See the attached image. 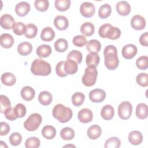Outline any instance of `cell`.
<instances>
[{
	"label": "cell",
	"instance_id": "6da1fadb",
	"mask_svg": "<svg viewBox=\"0 0 148 148\" xmlns=\"http://www.w3.org/2000/svg\"><path fill=\"white\" fill-rule=\"evenodd\" d=\"M105 65L109 70H114L117 68L119 60L117 56V50L113 45H108L103 51Z\"/></svg>",
	"mask_w": 148,
	"mask_h": 148
},
{
	"label": "cell",
	"instance_id": "7a4b0ae2",
	"mask_svg": "<svg viewBox=\"0 0 148 148\" xmlns=\"http://www.w3.org/2000/svg\"><path fill=\"white\" fill-rule=\"evenodd\" d=\"M52 114L58 121L62 123H65L71 119L73 112L71 108L66 107L62 104L58 103L55 105L53 108Z\"/></svg>",
	"mask_w": 148,
	"mask_h": 148
},
{
	"label": "cell",
	"instance_id": "3957f363",
	"mask_svg": "<svg viewBox=\"0 0 148 148\" xmlns=\"http://www.w3.org/2000/svg\"><path fill=\"white\" fill-rule=\"evenodd\" d=\"M31 71L34 75L48 76L51 71L49 63L42 59H35L32 63Z\"/></svg>",
	"mask_w": 148,
	"mask_h": 148
},
{
	"label": "cell",
	"instance_id": "277c9868",
	"mask_svg": "<svg viewBox=\"0 0 148 148\" xmlns=\"http://www.w3.org/2000/svg\"><path fill=\"white\" fill-rule=\"evenodd\" d=\"M97 75L98 71L96 67L87 66L82 79L83 84L87 87L92 86L96 82Z\"/></svg>",
	"mask_w": 148,
	"mask_h": 148
},
{
	"label": "cell",
	"instance_id": "5b68a950",
	"mask_svg": "<svg viewBox=\"0 0 148 148\" xmlns=\"http://www.w3.org/2000/svg\"><path fill=\"white\" fill-rule=\"evenodd\" d=\"M42 121V117L39 113H34L29 115L24 123L25 129L29 131H34L40 126Z\"/></svg>",
	"mask_w": 148,
	"mask_h": 148
},
{
	"label": "cell",
	"instance_id": "8992f818",
	"mask_svg": "<svg viewBox=\"0 0 148 148\" xmlns=\"http://www.w3.org/2000/svg\"><path fill=\"white\" fill-rule=\"evenodd\" d=\"M132 106L128 101L121 102L118 107V114L122 120L128 119L132 114Z\"/></svg>",
	"mask_w": 148,
	"mask_h": 148
},
{
	"label": "cell",
	"instance_id": "52a82bcc",
	"mask_svg": "<svg viewBox=\"0 0 148 148\" xmlns=\"http://www.w3.org/2000/svg\"><path fill=\"white\" fill-rule=\"evenodd\" d=\"M95 12V8L93 3L90 2H84L80 6V12L82 15L86 18L94 16Z\"/></svg>",
	"mask_w": 148,
	"mask_h": 148
},
{
	"label": "cell",
	"instance_id": "ba28073f",
	"mask_svg": "<svg viewBox=\"0 0 148 148\" xmlns=\"http://www.w3.org/2000/svg\"><path fill=\"white\" fill-rule=\"evenodd\" d=\"M88 96L91 102L94 103H99L105 99L106 92L102 89L95 88L90 91Z\"/></svg>",
	"mask_w": 148,
	"mask_h": 148
},
{
	"label": "cell",
	"instance_id": "9c48e42d",
	"mask_svg": "<svg viewBox=\"0 0 148 148\" xmlns=\"http://www.w3.org/2000/svg\"><path fill=\"white\" fill-rule=\"evenodd\" d=\"M16 22L13 17L9 14H5L1 17L0 18V24L2 28L5 29H13L15 25Z\"/></svg>",
	"mask_w": 148,
	"mask_h": 148
},
{
	"label": "cell",
	"instance_id": "30bf717a",
	"mask_svg": "<svg viewBox=\"0 0 148 148\" xmlns=\"http://www.w3.org/2000/svg\"><path fill=\"white\" fill-rule=\"evenodd\" d=\"M137 47L133 44H128L123 46L121 50L123 57L127 60H130L134 58L137 54Z\"/></svg>",
	"mask_w": 148,
	"mask_h": 148
},
{
	"label": "cell",
	"instance_id": "8fae6325",
	"mask_svg": "<svg viewBox=\"0 0 148 148\" xmlns=\"http://www.w3.org/2000/svg\"><path fill=\"white\" fill-rule=\"evenodd\" d=\"M131 25L136 30L143 29L146 26L145 19L139 14L135 15L131 20Z\"/></svg>",
	"mask_w": 148,
	"mask_h": 148
},
{
	"label": "cell",
	"instance_id": "7c38bea8",
	"mask_svg": "<svg viewBox=\"0 0 148 148\" xmlns=\"http://www.w3.org/2000/svg\"><path fill=\"white\" fill-rule=\"evenodd\" d=\"M77 117L81 123H88L92 120L93 114L90 109L84 108L78 112Z\"/></svg>",
	"mask_w": 148,
	"mask_h": 148
},
{
	"label": "cell",
	"instance_id": "4fadbf2b",
	"mask_svg": "<svg viewBox=\"0 0 148 148\" xmlns=\"http://www.w3.org/2000/svg\"><path fill=\"white\" fill-rule=\"evenodd\" d=\"M116 8L118 14L122 16H128L131 12L130 5L125 1L118 2L116 3Z\"/></svg>",
	"mask_w": 148,
	"mask_h": 148
},
{
	"label": "cell",
	"instance_id": "5bb4252c",
	"mask_svg": "<svg viewBox=\"0 0 148 148\" xmlns=\"http://www.w3.org/2000/svg\"><path fill=\"white\" fill-rule=\"evenodd\" d=\"M54 25L58 30L63 31L68 27L69 21L65 16L59 15L54 18Z\"/></svg>",
	"mask_w": 148,
	"mask_h": 148
},
{
	"label": "cell",
	"instance_id": "9a60e30c",
	"mask_svg": "<svg viewBox=\"0 0 148 148\" xmlns=\"http://www.w3.org/2000/svg\"><path fill=\"white\" fill-rule=\"evenodd\" d=\"M30 10V5L27 2H20L15 6L16 13L20 17L26 16Z\"/></svg>",
	"mask_w": 148,
	"mask_h": 148
},
{
	"label": "cell",
	"instance_id": "2e32d148",
	"mask_svg": "<svg viewBox=\"0 0 148 148\" xmlns=\"http://www.w3.org/2000/svg\"><path fill=\"white\" fill-rule=\"evenodd\" d=\"M65 72L67 75H73L77 72L78 69L77 64L73 60L67 59L64 65Z\"/></svg>",
	"mask_w": 148,
	"mask_h": 148
},
{
	"label": "cell",
	"instance_id": "e0dca14e",
	"mask_svg": "<svg viewBox=\"0 0 148 148\" xmlns=\"http://www.w3.org/2000/svg\"><path fill=\"white\" fill-rule=\"evenodd\" d=\"M14 38L9 34H2L0 38L1 46L5 49L10 48L14 44Z\"/></svg>",
	"mask_w": 148,
	"mask_h": 148
},
{
	"label": "cell",
	"instance_id": "ac0fdd59",
	"mask_svg": "<svg viewBox=\"0 0 148 148\" xmlns=\"http://www.w3.org/2000/svg\"><path fill=\"white\" fill-rule=\"evenodd\" d=\"M143 140V135L138 131H132L128 135V141L133 145H140Z\"/></svg>",
	"mask_w": 148,
	"mask_h": 148
},
{
	"label": "cell",
	"instance_id": "d6986e66",
	"mask_svg": "<svg viewBox=\"0 0 148 148\" xmlns=\"http://www.w3.org/2000/svg\"><path fill=\"white\" fill-rule=\"evenodd\" d=\"M102 133V130L101 127L96 124L92 125L90 126L87 131V134L88 137L91 139H97V138H99Z\"/></svg>",
	"mask_w": 148,
	"mask_h": 148
},
{
	"label": "cell",
	"instance_id": "ffe728a7",
	"mask_svg": "<svg viewBox=\"0 0 148 148\" xmlns=\"http://www.w3.org/2000/svg\"><path fill=\"white\" fill-rule=\"evenodd\" d=\"M22 98L26 101H31L35 97V92L33 88L30 86H25L22 88L20 92Z\"/></svg>",
	"mask_w": 148,
	"mask_h": 148
},
{
	"label": "cell",
	"instance_id": "44dd1931",
	"mask_svg": "<svg viewBox=\"0 0 148 148\" xmlns=\"http://www.w3.org/2000/svg\"><path fill=\"white\" fill-rule=\"evenodd\" d=\"M32 46L28 42H21L17 46V51L21 56H27L32 52Z\"/></svg>",
	"mask_w": 148,
	"mask_h": 148
},
{
	"label": "cell",
	"instance_id": "7402d4cb",
	"mask_svg": "<svg viewBox=\"0 0 148 148\" xmlns=\"http://www.w3.org/2000/svg\"><path fill=\"white\" fill-rule=\"evenodd\" d=\"M100 57L97 53H90L87 55L86 62L87 66L97 67L99 63Z\"/></svg>",
	"mask_w": 148,
	"mask_h": 148
},
{
	"label": "cell",
	"instance_id": "603a6c76",
	"mask_svg": "<svg viewBox=\"0 0 148 148\" xmlns=\"http://www.w3.org/2000/svg\"><path fill=\"white\" fill-rule=\"evenodd\" d=\"M55 37V32L50 27L44 28L40 34V38L42 40L49 42L52 40Z\"/></svg>",
	"mask_w": 148,
	"mask_h": 148
},
{
	"label": "cell",
	"instance_id": "cb8c5ba5",
	"mask_svg": "<svg viewBox=\"0 0 148 148\" xmlns=\"http://www.w3.org/2000/svg\"><path fill=\"white\" fill-rule=\"evenodd\" d=\"M114 114V108L110 105H105L101 111V117L106 120H109L112 119Z\"/></svg>",
	"mask_w": 148,
	"mask_h": 148
},
{
	"label": "cell",
	"instance_id": "d4e9b609",
	"mask_svg": "<svg viewBox=\"0 0 148 148\" xmlns=\"http://www.w3.org/2000/svg\"><path fill=\"white\" fill-rule=\"evenodd\" d=\"M52 52L51 47L48 45H42L39 46L36 50L37 56L40 58L49 57Z\"/></svg>",
	"mask_w": 148,
	"mask_h": 148
},
{
	"label": "cell",
	"instance_id": "484cf974",
	"mask_svg": "<svg viewBox=\"0 0 148 148\" xmlns=\"http://www.w3.org/2000/svg\"><path fill=\"white\" fill-rule=\"evenodd\" d=\"M52 95L49 91H42L38 95V101L39 103L44 106L50 105L52 102Z\"/></svg>",
	"mask_w": 148,
	"mask_h": 148
},
{
	"label": "cell",
	"instance_id": "4316f807",
	"mask_svg": "<svg viewBox=\"0 0 148 148\" xmlns=\"http://www.w3.org/2000/svg\"><path fill=\"white\" fill-rule=\"evenodd\" d=\"M148 115V108L146 104L140 103L136 108V116L139 119H145Z\"/></svg>",
	"mask_w": 148,
	"mask_h": 148
},
{
	"label": "cell",
	"instance_id": "83f0119b",
	"mask_svg": "<svg viewBox=\"0 0 148 148\" xmlns=\"http://www.w3.org/2000/svg\"><path fill=\"white\" fill-rule=\"evenodd\" d=\"M1 80L2 83L6 86H11L15 84L16 79L15 76L10 72H6L1 75Z\"/></svg>",
	"mask_w": 148,
	"mask_h": 148
},
{
	"label": "cell",
	"instance_id": "f1b7e54d",
	"mask_svg": "<svg viewBox=\"0 0 148 148\" xmlns=\"http://www.w3.org/2000/svg\"><path fill=\"white\" fill-rule=\"evenodd\" d=\"M94 31V25L90 22H85L80 27L81 33L87 36H90L93 35Z\"/></svg>",
	"mask_w": 148,
	"mask_h": 148
},
{
	"label": "cell",
	"instance_id": "f546056e",
	"mask_svg": "<svg viewBox=\"0 0 148 148\" xmlns=\"http://www.w3.org/2000/svg\"><path fill=\"white\" fill-rule=\"evenodd\" d=\"M42 134L43 136L47 139H53L56 135V130L53 126L45 125L42 130Z\"/></svg>",
	"mask_w": 148,
	"mask_h": 148
},
{
	"label": "cell",
	"instance_id": "4dcf8cb0",
	"mask_svg": "<svg viewBox=\"0 0 148 148\" xmlns=\"http://www.w3.org/2000/svg\"><path fill=\"white\" fill-rule=\"evenodd\" d=\"M101 48L100 42L96 39H92L87 42L86 49L90 53H98Z\"/></svg>",
	"mask_w": 148,
	"mask_h": 148
},
{
	"label": "cell",
	"instance_id": "1f68e13d",
	"mask_svg": "<svg viewBox=\"0 0 148 148\" xmlns=\"http://www.w3.org/2000/svg\"><path fill=\"white\" fill-rule=\"evenodd\" d=\"M68 47V41L64 38L58 39L54 43V48L57 52L63 53L67 50Z\"/></svg>",
	"mask_w": 148,
	"mask_h": 148
},
{
	"label": "cell",
	"instance_id": "d6a6232c",
	"mask_svg": "<svg viewBox=\"0 0 148 148\" xmlns=\"http://www.w3.org/2000/svg\"><path fill=\"white\" fill-rule=\"evenodd\" d=\"M121 35L120 29L115 27H110L106 32V38H108L111 40H116L119 38Z\"/></svg>",
	"mask_w": 148,
	"mask_h": 148
},
{
	"label": "cell",
	"instance_id": "836d02e7",
	"mask_svg": "<svg viewBox=\"0 0 148 148\" xmlns=\"http://www.w3.org/2000/svg\"><path fill=\"white\" fill-rule=\"evenodd\" d=\"M111 12V6L108 3H105L100 6L98 10V16L101 18H106L107 17L110 16Z\"/></svg>",
	"mask_w": 148,
	"mask_h": 148
},
{
	"label": "cell",
	"instance_id": "e575fe53",
	"mask_svg": "<svg viewBox=\"0 0 148 148\" xmlns=\"http://www.w3.org/2000/svg\"><path fill=\"white\" fill-rule=\"evenodd\" d=\"M72 104L75 106H81L85 99V95L83 93L80 92H75L72 96Z\"/></svg>",
	"mask_w": 148,
	"mask_h": 148
},
{
	"label": "cell",
	"instance_id": "d590c367",
	"mask_svg": "<svg viewBox=\"0 0 148 148\" xmlns=\"http://www.w3.org/2000/svg\"><path fill=\"white\" fill-rule=\"evenodd\" d=\"M56 8L61 12L67 10L71 6L70 0H56L54 2Z\"/></svg>",
	"mask_w": 148,
	"mask_h": 148
},
{
	"label": "cell",
	"instance_id": "8d00e7d4",
	"mask_svg": "<svg viewBox=\"0 0 148 148\" xmlns=\"http://www.w3.org/2000/svg\"><path fill=\"white\" fill-rule=\"evenodd\" d=\"M60 136L64 140H71L75 136V131L70 127H65L61 130L60 132Z\"/></svg>",
	"mask_w": 148,
	"mask_h": 148
},
{
	"label": "cell",
	"instance_id": "74e56055",
	"mask_svg": "<svg viewBox=\"0 0 148 148\" xmlns=\"http://www.w3.org/2000/svg\"><path fill=\"white\" fill-rule=\"evenodd\" d=\"M38 32L37 27L34 24H28L26 25V32L25 36L27 38H34L36 36Z\"/></svg>",
	"mask_w": 148,
	"mask_h": 148
},
{
	"label": "cell",
	"instance_id": "f35d334b",
	"mask_svg": "<svg viewBox=\"0 0 148 148\" xmlns=\"http://www.w3.org/2000/svg\"><path fill=\"white\" fill-rule=\"evenodd\" d=\"M121 141L117 137H111L108 138L105 143V148H119L120 146Z\"/></svg>",
	"mask_w": 148,
	"mask_h": 148
},
{
	"label": "cell",
	"instance_id": "ab89813d",
	"mask_svg": "<svg viewBox=\"0 0 148 148\" xmlns=\"http://www.w3.org/2000/svg\"><path fill=\"white\" fill-rule=\"evenodd\" d=\"M83 58L82 53L76 50H72L67 56V59H71L75 61L77 64H80Z\"/></svg>",
	"mask_w": 148,
	"mask_h": 148
},
{
	"label": "cell",
	"instance_id": "60d3db41",
	"mask_svg": "<svg viewBox=\"0 0 148 148\" xmlns=\"http://www.w3.org/2000/svg\"><path fill=\"white\" fill-rule=\"evenodd\" d=\"M40 142L39 138L32 136L26 139L25 146L27 148H38L39 147Z\"/></svg>",
	"mask_w": 148,
	"mask_h": 148
},
{
	"label": "cell",
	"instance_id": "b9f144b4",
	"mask_svg": "<svg viewBox=\"0 0 148 148\" xmlns=\"http://www.w3.org/2000/svg\"><path fill=\"white\" fill-rule=\"evenodd\" d=\"M136 65L141 70H146L148 67V57L146 56L139 57L136 61Z\"/></svg>",
	"mask_w": 148,
	"mask_h": 148
},
{
	"label": "cell",
	"instance_id": "7bdbcfd3",
	"mask_svg": "<svg viewBox=\"0 0 148 148\" xmlns=\"http://www.w3.org/2000/svg\"><path fill=\"white\" fill-rule=\"evenodd\" d=\"M0 103H1V113H4L5 111L8 108L11 107L10 101L9 99L4 95H0Z\"/></svg>",
	"mask_w": 148,
	"mask_h": 148
},
{
	"label": "cell",
	"instance_id": "ee69618b",
	"mask_svg": "<svg viewBox=\"0 0 148 148\" xmlns=\"http://www.w3.org/2000/svg\"><path fill=\"white\" fill-rule=\"evenodd\" d=\"M35 8L40 12H45L47 10L49 6V2L47 0H36L34 2Z\"/></svg>",
	"mask_w": 148,
	"mask_h": 148
},
{
	"label": "cell",
	"instance_id": "f6af8a7d",
	"mask_svg": "<svg viewBox=\"0 0 148 148\" xmlns=\"http://www.w3.org/2000/svg\"><path fill=\"white\" fill-rule=\"evenodd\" d=\"M136 83L138 85L146 87L148 86V75L146 73H140L136 78Z\"/></svg>",
	"mask_w": 148,
	"mask_h": 148
},
{
	"label": "cell",
	"instance_id": "bcb514c9",
	"mask_svg": "<svg viewBox=\"0 0 148 148\" xmlns=\"http://www.w3.org/2000/svg\"><path fill=\"white\" fill-rule=\"evenodd\" d=\"M14 110L16 114V116L17 118L23 117L26 114V108L24 105L23 103H18L14 108Z\"/></svg>",
	"mask_w": 148,
	"mask_h": 148
},
{
	"label": "cell",
	"instance_id": "7dc6e473",
	"mask_svg": "<svg viewBox=\"0 0 148 148\" xmlns=\"http://www.w3.org/2000/svg\"><path fill=\"white\" fill-rule=\"evenodd\" d=\"M73 44L77 47H83L87 44V39L83 35H79L73 37L72 39Z\"/></svg>",
	"mask_w": 148,
	"mask_h": 148
},
{
	"label": "cell",
	"instance_id": "c3c4849f",
	"mask_svg": "<svg viewBox=\"0 0 148 148\" xmlns=\"http://www.w3.org/2000/svg\"><path fill=\"white\" fill-rule=\"evenodd\" d=\"M22 140V136L18 132H13L9 136V141L12 146H17L20 145Z\"/></svg>",
	"mask_w": 148,
	"mask_h": 148
},
{
	"label": "cell",
	"instance_id": "681fc988",
	"mask_svg": "<svg viewBox=\"0 0 148 148\" xmlns=\"http://www.w3.org/2000/svg\"><path fill=\"white\" fill-rule=\"evenodd\" d=\"M13 31L17 35L25 34L26 32V25L21 22H17L16 23V25L13 29Z\"/></svg>",
	"mask_w": 148,
	"mask_h": 148
},
{
	"label": "cell",
	"instance_id": "f907efd6",
	"mask_svg": "<svg viewBox=\"0 0 148 148\" xmlns=\"http://www.w3.org/2000/svg\"><path fill=\"white\" fill-rule=\"evenodd\" d=\"M64 63H65V61H60L57 63L56 66V74L61 77H64L68 75L64 70Z\"/></svg>",
	"mask_w": 148,
	"mask_h": 148
},
{
	"label": "cell",
	"instance_id": "816d5d0a",
	"mask_svg": "<svg viewBox=\"0 0 148 148\" xmlns=\"http://www.w3.org/2000/svg\"><path fill=\"white\" fill-rule=\"evenodd\" d=\"M4 114L5 117L10 121H14L15 120L17 117L16 116L14 110V108H9L8 109H6L5 112H4Z\"/></svg>",
	"mask_w": 148,
	"mask_h": 148
},
{
	"label": "cell",
	"instance_id": "f5cc1de1",
	"mask_svg": "<svg viewBox=\"0 0 148 148\" xmlns=\"http://www.w3.org/2000/svg\"><path fill=\"white\" fill-rule=\"evenodd\" d=\"M112 25L110 24H104L102 25L98 29V34L102 38H106V34L108 29L112 27Z\"/></svg>",
	"mask_w": 148,
	"mask_h": 148
},
{
	"label": "cell",
	"instance_id": "db71d44e",
	"mask_svg": "<svg viewBox=\"0 0 148 148\" xmlns=\"http://www.w3.org/2000/svg\"><path fill=\"white\" fill-rule=\"evenodd\" d=\"M0 126H1L0 135L1 136L6 135L9 132V131H10V126L7 123L3 122V121L1 122L0 123Z\"/></svg>",
	"mask_w": 148,
	"mask_h": 148
},
{
	"label": "cell",
	"instance_id": "11a10c76",
	"mask_svg": "<svg viewBox=\"0 0 148 148\" xmlns=\"http://www.w3.org/2000/svg\"><path fill=\"white\" fill-rule=\"evenodd\" d=\"M139 43L143 46L148 45V33L147 32L142 34L139 38Z\"/></svg>",
	"mask_w": 148,
	"mask_h": 148
},
{
	"label": "cell",
	"instance_id": "9f6ffc18",
	"mask_svg": "<svg viewBox=\"0 0 148 148\" xmlns=\"http://www.w3.org/2000/svg\"><path fill=\"white\" fill-rule=\"evenodd\" d=\"M0 143H1V147H8V146L6 145V143L3 142V141H1L0 142Z\"/></svg>",
	"mask_w": 148,
	"mask_h": 148
},
{
	"label": "cell",
	"instance_id": "6f0895ef",
	"mask_svg": "<svg viewBox=\"0 0 148 148\" xmlns=\"http://www.w3.org/2000/svg\"><path fill=\"white\" fill-rule=\"evenodd\" d=\"M68 146H72V147H75V146H74V145H66V146H64V147H68Z\"/></svg>",
	"mask_w": 148,
	"mask_h": 148
}]
</instances>
